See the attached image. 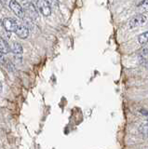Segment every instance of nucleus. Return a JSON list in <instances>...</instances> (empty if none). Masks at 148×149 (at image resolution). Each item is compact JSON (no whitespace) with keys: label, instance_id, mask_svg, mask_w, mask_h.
<instances>
[{"label":"nucleus","instance_id":"1","mask_svg":"<svg viewBox=\"0 0 148 149\" xmlns=\"http://www.w3.org/2000/svg\"><path fill=\"white\" fill-rule=\"evenodd\" d=\"M24 13L32 21H36L39 19V13L38 11V8H35V6L32 3L24 4Z\"/></svg>","mask_w":148,"mask_h":149},{"label":"nucleus","instance_id":"2","mask_svg":"<svg viewBox=\"0 0 148 149\" xmlns=\"http://www.w3.org/2000/svg\"><path fill=\"white\" fill-rule=\"evenodd\" d=\"M2 25L5 28V30L7 32L11 33V32H15L17 30L19 23L12 18H4L2 20Z\"/></svg>","mask_w":148,"mask_h":149},{"label":"nucleus","instance_id":"3","mask_svg":"<svg viewBox=\"0 0 148 149\" xmlns=\"http://www.w3.org/2000/svg\"><path fill=\"white\" fill-rule=\"evenodd\" d=\"M10 8L11 10L14 12L15 15H17V17H19L20 19H24V16H25L24 9L19 3L16 1V0H10Z\"/></svg>","mask_w":148,"mask_h":149},{"label":"nucleus","instance_id":"4","mask_svg":"<svg viewBox=\"0 0 148 149\" xmlns=\"http://www.w3.org/2000/svg\"><path fill=\"white\" fill-rule=\"evenodd\" d=\"M36 5H38V10L42 13V15L49 17L51 14V8H50V6L46 0H38Z\"/></svg>","mask_w":148,"mask_h":149},{"label":"nucleus","instance_id":"5","mask_svg":"<svg viewBox=\"0 0 148 149\" xmlns=\"http://www.w3.org/2000/svg\"><path fill=\"white\" fill-rule=\"evenodd\" d=\"M146 21V17L142 14H138V15L134 16L131 21H129V27L131 28H135L138 26H141L142 25L143 23L145 22Z\"/></svg>","mask_w":148,"mask_h":149},{"label":"nucleus","instance_id":"6","mask_svg":"<svg viewBox=\"0 0 148 149\" xmlns=\"http://www.w3.org/2000/svg\"><path fill=\"white\" fill-rule=\"evenodd\" d=\"M15 34L19 36L20 38L25 39L29 36V29L24 24V23H19L17 30L15 31Z\"/></svg>","mask_w":148,"mask_h":149},{"label":"nucleus","instance_id":"7","mask_svg":"<svg viewBox=\"0 0 148 149\" xmlns=\"http://www.w3.org/2000/svg\"><path fill=\"white\" fill-rule=\"evenodd\" d=\"M10 50L16 55H21L22 53V47L18 42H12L10 45Z\"/></svg>","mask_w":148,"mask_h":149},{"label":"nucleus","instance_id":"8","mask_svg":"<svg viewBox=\"0 0 148 149\" xmlns=\"http://www.w3.org/2000/svg\"><path fill=\"white\" fill-rule=\"evenodd\" d=\"M10 48L6 42V40L2 38V37H0V52L2 54H7L10 52Z\"/></svg>","mask_w":148,"mask_h":149},{"label":"nucleus","instance_id":"9","mask_svg":"<svg viewBox=\"0 0 148 149\" xmlns=\"http://www.w3.org/2000/svg\"><path fill=\"white\" fill-rule=\"evenodd\" d=\"M138 42L141 45H145L148 43V31L142 33L138 36Z\"/></svg>","mask_w":148,"mask_h":149},{"label":"nucleus","instance_id":"10","mask_svg":"<svg viewBox=\"0 0 148 149\" xmlns=\"http://www.w3.org/2000/svg\"><path fill=\"white\" fill-rule=\"evenodd\" d=\"M138 9L139 11L143 13V12H148V0H142V1L138 5Z\"/></svg>","mask_w":148,"mask_h":149},{"label":"nucleus","instance_id":"11","mask_svg":"<svg viewBox=\"0 0 148 149\" xmlns=\"http://www.w3.org/2000/svg\"><path fill=\"white\" fill-rule=\"evenodd\" d=\"M48 4L50 6V8H58L59 7V2L58 0H46Z\"/></svg>","mask_w":148,"mask_h":149},{"label":"nucleus","instance_id":"12","mask_svg":"<svg viewBox=\"0 0 148 149\" xmlns=\"http://www.w3.org/2000/svg\"><path fill=\"white\" fill-rule=\"evenodd\" d=\"M140 55L141 56H143V57H145V56L148 55V45H145L143 48L141 49L140 51Z\"/></svg>","mask_w":148,"mask_h":149},{"label":"nucleus","instance_id":"13","mask_svg":"<svg viewBox=\"0 0 148 149\" xmlns=\"http://www.w3.org/2000/svg\"><path fill=\"white\" fill-rule=\"evenodd\" d=\"M6 59L4 57V54H2L0 52V64H6Z\"/></svg>","mask_w":148,"mask_h":149},{"label":"nucleus","instance_id":"14","mask_svg":"<svg viewBox=\"0 0 148 149\" xmlns=\"http://www.w3.org/2000/svg\"><path fill=\"white\" fill-rule=\"evenodd\" d=\"M2 91V84H1V82H0V91Z\"/></svg>","mask_w":148,"mask_h":149},{"label":"nucleus","instance_id":"15","mask_svg":"<svg viewBox=\"0 0 148 149\" xmlns=\"http://www.w3.org/2000/svg\"><path fill=\"white\" fill-rule=\"evenodd\" d=\"M145 67L148 69V62H147V63H146V64H145Z\"/></svg>","mask_w":148,"mask_h":149},{"label":"nucleus","instance_id":"16","mask_svg":"<svg viewBox=\"0 0 148 149\" xmlns=\"http://www.w3.org/2000/svg\"><path fill=\"white\" fill-rule=\"evenodd\" d=\"M146 135H147V137H148V132H147V133H146Z\"/></svg>","mask_w":148,"mask_h":149},{"label":"nucleus","instance_id":"17","mask_svg":"<svg viewBox=\"0 0 148 149\" xmlns=\"http://www.w3.org/2000/svg\"><path fill=\"white\" fill-rule=\"evenodd\" d=\"M147 121H148V116H147Z\"/></svg>","mask_w":148,"mask_h":149}]
</instances>
